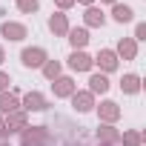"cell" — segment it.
Listing matches in <instances>:
<instances>
[{
    "label": "cell",
    "instance_id": "obj_17",
    "mask_svg": "<svg viewBox=\"0 0 146 146\" xmlns=\"http://www.w3.org/2000/svg\"><path fill=\"white\" fill-rule=\"evenodd\" d=\"M89 23H103V15L95 12V9H89Z\"/></svg>",
    "mask_w": 146,
    "mask_h": 146
},
{
    "label": "cell",
    "instance_id": "obj_10",
    "mask_svg": "<svg viewBox=\"0 0 146 146\" xmlns=\"http://www.w3.org/2000/svg\"><path fill=\"white\" fill-rule=\"evenodd\" d=\"M137 83H140V80H137L135 75H126V78H123V89H126V92H137Z\"/></svg>",
    "mask_w": 146,
    "mask_h": 146
},
{
    "label": "cell",
    "instance_id": "obj_18",
    "mask_svg": "<svg viewBox=\"0 0 146 146\" xmlns=\"http://www.w3.org/2000/svg\"><path fill=\"white\" fill-rule=\"evenodd\" d=\"M57 72H60V66H57V63H49V66H46V75H49V78H54Z\"/></svg>",
    "mask_w": 146,
    "mask_h": 146
},
{
    "label": "cell",
    "instance_id": "obj_2",
    "mask_svg": "<svg viewBox=\"0 0 146 146\" xmlns=\"http://www.w3.org/2000/svg\"><path fill=\"white\" fill-rule=\"evenodd\" d=\"M89 66H92V60H89L83 52H75V54H72V69H80V72H83V69H89Z\"/></svg>",
    "mask_w": 146,
    "mask_h": 146
},
{
    "label": "cell",
    "instance_id": "obj_4",
    "mask_svg": "<svg viewBox=\"0 0 146 146\" xmlns=\"http://www.w3.org/2000/svg\"><path fill=\"white\" fill-rule=\"evenodd\" d=\"M98 63H100V66H103V69L109 72V69H115V63H117V60H115V54H112V52H100Z\"/></svg>",
    "mask_w": 146,
    "mask_h": 146
},
{
    "label": "cell",
    "instance_id": "obj_7",
    "mask_svg": "<svg viewBox=\"0 0 146 146\" xmlns=\"http://www.w3.org/2000/svg\"><path fill=\"white\" fill-rule=\"evenodd\" d=\"M26 106H29V109H46V103H43L40 95H29V98H26Z\"/></svg>",
    "mask_w": 146,
    "mask_h": 146
},
{
    "label": "cell",
    "instance_id": "obj_16",
    "mask_svg": "<svg viewBox=\"0 0 146 146\" xmlns=\"http://www.w3.org/2000/svg\"><path fill=\"white\" fill-rule=\"evenodd\" d=\"M20 9L23 12H35L37 9V0H20Z\"/></svg>",
    "mask_w": 146,
    "mask_h": 146
},
{
    "label": "cell",
    "instance_id": "obj_13",
    "mask_svg": "<svg viewBox=\"0 0 146 146\" xmlns=\"http://www.w3.org/2000/svg\"><path fill=\"white\" fill-rule=\"evenodd\" d=\"M72 92V80H57V95H69Z\"/></svg>",
    "mask_w": 146,
    "mask_h": 146
},
{
    "label": "cell",
    "instance_id": "obj_6",
    "mask_svg": "<svg viewBox=\"0 0 146 146\" xmlns=\"http://www.w3.org/2000/svg\"><path fill=\"white\" fill-rule=\"evenodd\" d=\"M92 89H95V92H106V89H109V80H106L103 75H95V78H92Z\"/></svg>",
    "mask_w": 146,
    "mask_h": 146
},
{
    "label": "cell",
    "instance_id": "obj_8",
    "mask_svg": "<svg viewBox=\"0 0 146 146\" xmlns=\"http://www.w3.org/2000/svg\"><path fill=\"white\" fill-rule=\"evenodd\" d=\"M89 40V35L83 32V29H75V32H72V43H75V46H83Z\"/></svg>",
    "mask_w": 146,
    "mask_h": 146
},
{
    "label": "cell",
    "instance_id": "obj_20",
    "mask_svg": "<svg viewBox=\"0 0 146 146\" xmlns=\"http://www.w3.org/2000/svg\"><path fill=\"white\" fill-rule=\"evenodd\" d=\"M57 3H60V6H69V3H72V0H57Z\"/></svg>",
    "mask_w": 146,
    "mask_h": 146
},
{
    "label": "cell",
    "instance_id": "obj_14",
    "mask_svg": "<svg viewBox=\"0 0 146 146\" xmlns=\"http://www.w3.org/2000/svg\"><path fill=\"white\" fill-rule=\"evenodd\" d=\"M120 54L132 57V54H135V43H129V40H126V43H120Z\"/></svg>",
    "mask_w": 146,
    "mask_h": 146
},
{
    "label": "cell",
    "instance_id": "obj_1",
    "mask_svg": "<svg viewBox=\"0 0 146 146\" xmlns=\"http://www.w3.org/2000/svg\"><path fill=\"white\" fill-rule=\"evenodd\" d=\"M43 57H46V54H43L40 49H26V52H23V63H26V66H40Z\"/></svg>",
    "mask_w": 146,
    "mask_h": 146
},
{
    "label": "cell",
    "instance_id": "obj_15",
    "mask_svg": "<svg viewBox=\"0 0 146 146\" xmlns=\"http://www.w3.org/2000/svg\"><path fill=\"white\" fill-rule=\"evenodd\" d=\"M103 115L112 120V117H117V109H115V103H103Z\"/></svg>",
    "mask_w": 146,
    "mask_h": 146
},
{
    "label": "cell",
    "instance_id": "obj_21",
    "mask_svg": "<svg viewBox=\"0 0 146 146\" xmlns=\"http://www.w3.org/2000/svg\"><path fill=\"white\" fill-rule=\"evenodd\" d=\"M3 132H6V129H3V123H0V135H3Z\"/></svg>",
    "mask_w": 146,
    "mask_h": 146
},
{
    "label": "cell",
    "instance_id": "obj_22",
    "mask_svg": "<svg viewBox=\"0 0 146 146\" xmlns=\"http://www.w3.org/2000/svg\"><path fill=\"white\" fill-rule=\"evenodd\" d=\"M83 3H89V0H83Z\"/></svg>",
    "mask_w": 146,
    "mask_h": 146
},
{
    "label": "cell",
    "instance_id": "obj_5",
    "mask_svg": "<svg viewBox=\"0 0 146 146\" xmlns=\"http://www.w3.org/2000/svg\"><path fill=\"white\" fill-rule=\"evenodd\" d=\"M115 17H117L120 23H129V20H132V9H129V6H115Z\"/></svg>",
    "mask_w": 146,
    "mask_h": 146
},
{
    "label": "cell",
    "instance_id": "obj_12",
    "mask_svg": "<svg viewBox=\"0 0 146 146\" xmlns=\"http://www.w3.org/2000/svg\"><path fill=\"white\" fill-rule=\"evenodd\" d=\"M52 29H54V32H66V20H63V15L52 17Z\"/></svg>",
    "mask_w": 146,
    "mask_h": 146
},
{
    "label": "cell",
    "instance_id": "obj_23",
    "mask_svg": "<svg viewBox=\"0 0 146 146\" xmlns=\"http://www.w3.org/2000/svg\"><path fill=\"white\" fill-rule=\"evenodd\" d=\"M0 57H3V54H0Z\"/></svg>",
    "mask_w": 146,
    "mask_h": 146
},
{
    "label": "cell",
    "instance_id": "obj_9",
    "mask_svg": "<svg viewBox=\"0 0 146 146\" xmlns=\"http://www.w3.org/2000/svg\"><path fill=\"white\" fill-rule=\"evenodd\" d=\"M17 106V100L12 98V95H3V98H0V109H3V112H12Z\"/></svg>",
    "mask_w": 146,
    "mask_h": 146
},
{
    "label": "cell",
    "instance_id": "obj_19",
    "mask_svg": "<svg viewBox=\"0 0 146 146\" xmlns=\"http://www.w3.org/2000/svg\"><path fill=\"white\" fill-rule=\"evenodd\" d=\"M6 83H9V78H6V75H0V89H3Z\"/></svg>",
    "mask_w": 146,
    "mask_h": 146
},
{
    "label": "cell",
    "instance_id": "obj_11",
    "mask_svg": "<svg viewBox=\"0 0 146 146\" xmlns=\"http://www.w3.org/2000/svg\"><path fill=\"white\" fill-rule=\"evenodd\" d=\"M75 109L86 112V109H89V95H75Z\"/></svg>",
    "mask_w": 146,
    "mask_h": 146
},
{
    "label": "cell",
    "instance_id": "obj_3",
    "mask_svg": "<svg viewBox=\"0 0 146 146\" xmlns=\"http://www.w3.org/2000/svg\"><path fill=\"white\" fill-rule=\"evenodd\" d=\"M3 35L12 37V40H20V37L26 35V29H23V26H15V23H6V26H3Z\"/></svg>",
    "mask_w": 146,
    "mask_h": 146
}]
</instances>
